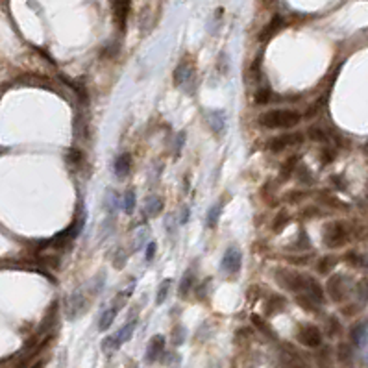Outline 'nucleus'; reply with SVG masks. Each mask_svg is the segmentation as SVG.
I'll return each mask as SVG.
<instances>
[{"instance_id": "obj_1", "label": "nucleus", "mask_w": 368, "mask_h": 368, "mask_svg": "<svg viewBox=\"0 0 368 368\" xmlns=\"http://www.w3.org/2000/svg\"><path fill=\"white\" fill-rule=\"evenodd\" d=\"M302 121V115L294 110H272L259 117V124L270 130L276 128H293Z\"/></svg>"}, {"instance_id": "obj_2", "label": "nucleus", "mask_w": 368, "mask_h": 368, "mask_svg": "<svg viewBox=\"0 0 368 368\" xmlns=\"http://www.w3.org/2000/svg\"><path fill=\"white\" fill-rule=\"evenodd\" d=\"M324 244L328 248H340L350 241V230L344 222H329L324 226Z\"/></svg>"}, {"instance_id": "obj_3", "label": "nucleus", "mask_w": 368, "mask_h": 368, "mask_svg": "<svg viewBox=\"0 0 368 368\" xmlns=\"http://www.w3.org/2000/svg\"><path fill=\"white\" fill-rule=\"evenodd\" d=\"M135 326H137V320L135 318H132L130 322H126L124 326H122L119 331H117L115 335H110V337H106L102 342V348L106 351H115L119 350L124 342H128V340L133 337V331H135Z\"/></svg>"}, {"instance_id": "obj_4", "label": "nucleus", "mask_w": 368, "mask_h": 368, "mask_svg": "<svg viewBox=\"0 0 368 368\" xmlns=\"http://www.w3.org/2000/svg\"><path fill=\"white\" fill-rule=\"evenodd\" d=\"M274 278L283 289H287L291 293H302L305 287V274L289 270V268H278L274 272Z\"/></svg>"}, {"instance_id": "obj_5", "label": "nucleus", "mask_w": 368, "mask_h": 368, "mask_svg": "<svg viewBox=\"0 0 368 368\" xmlns=\"http://www.w3.org/2000/svg\"><path fill=\"white\" fill-rule=\"evenodd\" d=\"M242 266V252L237 246H230L226 250L222 263H220V270L228 274V276H237L241 272Z\"/></svg>"}, {"instance_id": "obj_6", "label": "nucleus", "mask_w": 368, "mask_h": 368, "mask_svg": "<svg viewBox=\"0 0 368 368\" xmlns=\"http://www.w3.org/2000/svg\"><path fill=\"white\" fill-rule=\"evenodd\" d=\"M302 143H304V133H283V135L272 137L268 141V150L274 152V154H280L283 150L300 146Z\"/></svg>"}, {"instance_id": "obj_7", "label": "nucleus", "mask_w": 368, "mask_h": 368, "mask_svg": "<svg viewBox=\"0 0 368 368\" xmlns=\"http://www.w3.org/2000/svg\"><path fill=\"white\" fill-rule=\"evenodd\" d=\"M296 337H298L300 344L307 346V348H318V346L322 344V333L313 324H302Z\"/></svg>"}, {"instance_id": "obj_8", "label": "nucleus", "mask_w": 368, "mask_h": 368, "mask_svg": "<svg viewBox=\"0 0 368 368\" xmlns=\"http://www.w3.org/2000/svg\"><path fill=\"white\" fill-rule=\"evenodd\" d=\"M83 309H85V298H83V293L78 289L70 296H67V302H65V317L69 318V320H76L83 313Z\"/></svg>"}, {"instance_id": "obj_9", "label": "nucleus", "mask_w": 368, "mask_h": 368, "mask_svg": "<svg viewBox=\"0 0 368 368\" xmlns=\"http://www.w3.org/2000/svg\"><path fill=\"white\" fill-rule=\"evenodd\" d=\"M348 280H346L344 274H335V276L329 278L328 282V294L329 298H333L335 302H342L348 294Z\"/></svg>"}, {"instance_id": "obj_10", "label": "nucleus", "mask_w": 368, "mask_h": 368, "mask_svg": "<svg viewBox=\"0 0 368 368\" xmlns=\"http://www.w3.org/2000/svg\"><path fill=\"white\" fill-rule=\"evenodd\" d=\"M163 351H165V337L163 335H154L148 342V348H146V361L155 362L163 355Z\"/></svg>"}, {"instance_id": "obj_11", "label": "nucleus", "mask_w": 368, "mask_h": 368, "mask_svg": "<svg viewBox=\"0 0 368 368\" xmlns=\"http://www.w3.org/2000/svg\"><path fill=\"white\" fill-rule=\"evenodd\" d=\"M304 291H305V294L315 302V304H318V305L324 304V289L320 287V283H318L313 276H307V274H305Z\"/></svg>"}, {"instance_id": "obj_12", "label": "nucleus", "mask_w": 368, "mask_h": 368, "mask_svg": "<svg viewBox=\"0 0 368 368\" xmlns=\"http://www.w3.org/2000/svg\"><path fill=\"white\" fill-rule=\"evenodd\" d=\"M351 342L357 346V348H364L368 342V322H359L351 328Z\"/></svg>"}, {"instance_id": "obj_13", "label": "nucleus", "mask_w": 368, "mask_h": 368, "mask_svg": "<svg viewBox=\"0 0 368 368\" xmlns=\"http://www.w3.org/2000/svg\"><path fill=\"white\" fill-rule=\"evenodd\" d=\"M207 122L215 133H222L226 128V113L222 110H213L207 115Z\"/></svg>"}, {"instance_id": "obj_14", "label": "nucleus", "mask_w": 368, "mask_h": 368, "mask_svg": "<svg viewBox=\"0 0 368 368\" xmlns=\"http://www.w3.org/2000/svg\"><path fill=\"white\" fill-rule=\"evenodd\" d=\"M113 8H115V15H117V21H119V26L124 30L128 13H130V0H113Z\"/></svg>"}, {"instance_id": "obj_15", "label": "nucleus", "mask_w": 368, "mask_h": 368, "mask_svg": "<svg viewBox=\"0 0 368 368\" xmlns=\"http://www.w3.org/2000/svg\"><path fill=\"white\" fill-rule=\"evenodd\" d=\"M196 282V270L195 268H189V270L185 272L183 278H181V283H179V298H187V294L191 293V289H193V285H195Z\"/></svg>"}, {"instance_id": "obj_16", "label": "nucleus", "mask_w": 368, "mask_h": 368, "mask_svg": "<svg viewBox=\"0 0 368 368\" xmlns=\"http://www.w3.org/2000/svg\"><path fill=\"white\" fill-rule=\"evenodd\" d=\"M130 165H132V157H130V154L124 152V154H121L115 159L113 170H115V174L119 178H124V176H128V172H130Z\"/></svg>"}, {"instance_id": "obj_17", "label": "nucleus", "mask_w": 368, "mask_h": 368, "mask_svg": "<svg viewBox=\"0 0 368 368\" xmlns=\"http://www.w3.org/2000/svg\"><path fill=\"white\" fill-rule=\"evenodd\" d=\"M285 305H287V302H285V298L283 296H270V298L266 300L265 304V313L270 317V315H278V313H282L283 309H285Z\"/></svg>"}, {"instance_id": "obj_18", "label": "nucleus", "mask_w": 368, "mask_h": 368, "mask_svg": "<svg viewBox=\"0 0 368 368\" xmlns=\"http://www.w3.org/2000/svg\"><path fill=\"white\" fill-rule=\"evenodd\" d=\"M117 313H119V309H117L115 305H111V307H108V309L104 311L102 317H100V320H98V329H100V331L110 329V326L113 324V320L117 318Z\"/></svg>"}, {"instance_id": "obj_19", "label": "nucleus", "mask_w": 368, "mask_h": 368, "mask_svg": "<svg viewBox=\"0 0 368 368\" xmlns=\"http://www.w3.org/2000/svg\"><path fill=\"white\" fill-rule=\"evenodd\" d=\"M163 211V198L159 196H150L146 200V206H144V213L148 217H157V215Z\"/></svg>"}, {"instance_id": "obj_20", "label": "nucleus", "mask_w": 368, "mask_h": 368, "mask_svg": "<svg viewBox=\"0 0 368 368\" xmlns=\"http://www.w3.org/2000/svg\"><path fill=\"white\" fill-rule=\"evenodd\" d=\"M296 163H298V157H296V155L289 157L287 161L283 163V167L280 168V181H287V179L293 176V172L296 170Z\"/></svg>"}, {"instance_id": "obj_21", "label": "nucleus", "mask_w": 368, "mask_h": 368, "mask_svg": "<svg viewBox=\"0 0 368 368\" xmlns=\"http://www.w3.org/2000/svg\"><path fill=\"white\" fill-rule=\"evenodd\" d=\"M135 204H137V196H135V191L130 189L126 191V195H124V200H122V209H124V213H133L135 211Z\"/></svg>"}, {"instance_id": "obj_22", "label": "nucleus", "mask_w": 368, "mask_h": 368, "mask_svg": "<svg viewBox=\"0 0 368 368\" xmlns=\"http://www.w3.org/2000/svg\"><path fill=\"white\" fill-rule=\"evenodd\" d=\"M170 283H172V280H163L161 283H159V287H157V293H155V304L161 305L165 300H167V294L168 291H170Z\"/></svg>"}, {"instance_id": "obj_23", "label": "nucleus", "mask_w": 368, "mask_h": 368, "mask_svg": "<svg viewBox=\"0 0 368 368\" xmlns=\"http://www.w3.org/2000/svg\"><path fill=\"white\" fill-rule=\"evenodd\" d=\"M187 80H189V67H187V63H181L178 69L174 70V83L176 85H183Z\"/></svg>"}, {"instance_id": "obj_24", "label": "nucleus", "mask_w": 368, "mask_h": 368, "mask_svg": "<svg viewBox=\"0 0 368 368\" xmlns=\"http://www.w3.org/2000/svg\"><path fill=\"white\" fill-rule=\"evenodd\" d=\"M291 222V217H289L285 211H280V213L276 215V219H274V222H272V230L276 231V233H280V231L285 228V226Z\"/></svg>"}, {"instance_id": "obj_25", "label": "nucleus", "mask_w": 368, "mask_h": 368, "mask_svg": "<svg viewBox=\"0 0 368 368\" xmlns=\"http://www.w3.org/2000/svg\"><path fill=\"white\" fill-rule=\"evenodd\" d=\"M252 322L255 324V328H257L259 331H263V333H265L266 337H270V339H274V337H276V333H274V331L270 329V326H268V324H266L261 317L253 315V317H252Z\"/></svg>"}, {"instance_id": "obj_26", "label": "nucleus", "mask_w": 368, "mask_h": 368, "mask_svg": "<svg viewBox=\"0 0 368 368\" xmlns=\"http://www.w3.org/2000/svg\"><path fill=\"white\" fill-rule=\"evenodd\" d=\"M220 211H222V204H215V206L209 209V213H207V226H209V228H215V226H217Z\"/></svg>"}, {"instance_id": "obj_27", "label": "nucleus", "mask_w": 368, "mask_h": 368, "mask_svg": "<svg viewBox=\"0 0 368 368\" xmlns=\"http://www.w3.org/2000/svg\"><path fill=\"white\" fill-rule=\"evenodd\" d=\"M280 24H282V17L272 19V23L268 24V26H266L265 30H263V34L259 35V39H261V41H266L272 34H274V32H276L278 28H280Z\"/></svg>"}, {"instance_id": "obj_28", "label": "nucleus", "mask_w": 368, "mask_h": 368, "mask_svg": "<svg viewBox=\"0 0 368 368\" xmlns=\"http://www.w3.org/2000/svg\"><path fill=\"white\" fill-rule=\"evenodd\" d=\"M335 265H337V259L335 257H322L318 261V272L320 274H328L331 268H335Z\"/></svg>"}, {"instance_id": "obj_29", "label": "nucleus", "mask_w": 368, "mask_h": 368, "mask_svg": "<svg viewBox=\"0 0 368 368\" xmlns=\"http://www.w3.org/2000/svg\"><path fill=\"white\" fill-rule=\"evenodd\" d=\"M296 302H298L300 307H304V309H307V311H317L318 309V304H315L307 294H298Z\"/></svg>"}, {"instance_id": "obj_30", "label": "nucleus", "mask_w": 368, "mask_h": 368, "mask_svg": "<svg viewBox=\"0 0 368 368\" xmlns=\"http://www.w3.org/2000/svg\"><path fill=\"white\" fill-rule=\"evenodd\" d=\"M65 159H67L69 165L76 167V165H80V161H81V152L78 148H69V152L65 155Z\"/></svg>"}, {"instance_id": "obj_31", "label": "nucleus", "mask_w": 368, "mask_h": 368, "mask_svg": "<svg viewBox=\"0 0 368 368\" xmlns=\"http://www.w3.org/2000/svg\"><path fill=\"white\" fill-rule=\"evenodd\" d=\"M309 137L313 139V141H320V143H326V141H328V133L324 132L322 128L313 126V128H309Z\"/></svg>"}, {"instance_id": "obj_32", "label": "nucleus", "mask_w": 368, "mask_h": 368, "mask_svg": "<svg viewBox=\"0 0 368 368\" xmlns=\"http://www.w3.org/2000/svg\"><path fill=\"white\" fill-rule=\"evenodd\" d=\"M126 259H128V253H124V250H122V248H119V250H117V252L113 253L111 261H113V266L121 270L122 266H124V261H126Z\"/></svg>"}, {"instance_id": "obj_33", "label": "nucleus", "mask_w": 368, "mask_h": 368, "mask_svg": "<svg viewBox=\"0 0 368 368\" xmlns=\"http://www.w3.org/2000/svg\"><path fill=\"white\" fill-rule=\"evenodd\" d=\"M170 339H172V344L174 346L183 344V340H185V329L181 328V326H176V328L172 329V335H170Z\"/></svg>"}, {"instance_id": "obj_34", "label": "nucleus", "mask_w": 368, "mask_h": 368, "mask_svg": "<svg viewBox=\"0 0 368 368\" xmlns=\"http://www.w3.org/2000/svg\"><path fill=\"white\" fill-rule=\"evenodd\" d=\"M357 294H359L361 302L368 304V280H362V282L357 283Z\"/></svg>"}, {"instance_id": "obj_35", "label": "nucleus", "mask_w": 368, "mask_h": 368, "mask_svg": "<svg viewBox=\"0 0 368 368\" xmlns=\"http://www.w3.org/2000/svg\"><path fill=\"white\" fill-rule=\"evenodd\" d=\"M270 98H272V93H270V89H266V87H263V89H259V91L255 93V102L257 104H266Z\"/></svg>"}, {"instance_id": "obj_36", "label": "nucleus", "mask_w": 368, "mask_h": 368, "mask_svg": "<svg viewBox=\"0 0 368 368\" xmlns=\"http://www.w3.org/2000/svg\"><path fill=\"white\" fill-rule=\"evenodd\" d=\"M287 202H291V204H298V202H302L305 198L304 193H300V191H291V193H287Z\"/></svg>"}, {"instance_id": "obj_37", "label": "nucleus", "mask_w": 368, "mask_h": 368, "mask_svg": "<svg viewBox=\"0 0 368 368\" xmlns=\"http://www.w3.org/2000/svg\"><path fill=\"white\" fill-rule=\"evenodd\" d=\"M346 261H348V263H351V265H355V266H361L362 263H364L361 255H357L355 252L348 253V255H346Z\"/></svg>"}, {"instance_id": "obj_38", "label": "nucleus", "mask_w": 368, "mask_h": 368, "mask_svg": "<svg viewBox=\"0 0 368 368\" xmlns=\"http://www.w3.org/2000/svg\"><path fill=\"white\" fill-rule=\"evenodd\" d=\"M350 357H351L350 348H348L346 344H340L339 346V359L340 361H350Z\"/></svg>"}, {"instance_id": "obj_39", "label": "nucleus", "mask_w": 368, "mask_h": 368, "mask_svg": "<svg viewBox=\"0 0 368 368\" xmlns=\"http://www.w3.org/2000/svg\"><path fill=\"white\" fill-rule=\"evenodd\" d=\"M298 178H300V181H304V183H311V181H313V179H311V174L307 172V170H304V167L298 168Z\"/></svg>"}, {"instance_id": "obj_40", "label": "nucleus", "mask_w": 368, "mask_h": 368, "mask_svg": "<svg viewBox=\"0 0 368 368\" xmlns=\"http://www.w3.org/2000/svg\"><path fill=\"white\" fill-rule=\"evenodd\" d=\"M183 141H185V132H179L178 137H176V146H174L176 154H179V152H181V148H183Z\"/></svg>"}, {"instance_id": "obj_41", "label": "nucleus", "mask_w": 368, "mask_h": 368, "mask_svg": "<svg viewBox=\"0 0 368 368\" xmlns=\"http://www.w3.org/2000/svg\"><path fill=\"white\" fill-rule=\"evenodd\" d=\"M155 250H157V244H155V242H150L148 246H146V261H152V259H154Z\"/></svg>"}, {"instance_id": "obj_42", "label": "nucleus", "mask_w": 368, "mask_h": 368, "mask_svg": "<svg viewBox=\"0 0 368 368\" xmlns=\"http://www.w3.org/2000/svg\"><path fill=\"white\" fill-rule=\"evenodd\" d=\"M207 287H209V280H206V282L202 283L200 289H198V293H196V296H198V300L206 298L207 296Z\"/></svg>"}, {"instance_id": "obj_43", "label": "nucleus", "mask_w": 368, "mask_h": 368, "mask_svg": "<svg viewBox=\"0 0 368 368\" xmlns=\"http://www.w3.org/2000/svg\"><path fill=\"white\" fill-rule=\"evenodd\" d=\"M167 357H168V359H167L168 366H172V361H174V364H176V366L179 364V355H178V353H168Z\"/></svg>"}, {"instance_id": "obj_44", "label": "nucleus", "mask_w": 368, "mask_h": 368, "mask_svg": "<svg viewBox=\"0 0 368 368\" xmlns=\"http://www.w3.org/2000/svg\"><path fill=\"white\" fill-rule=\"evenodd\" d=\"M189 217H191V209L187 206L183 207V211H181V220H179V222H181V224H187V220H189Z\"/></svg>"}]
</instances>
